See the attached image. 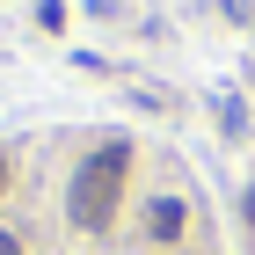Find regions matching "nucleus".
Segmentation results:
<instances>
[{"instance_id":"nucleus-3","label":"nucleus","mask_w":255,"mask_h":255,"mask_svg":"<svg viewBox=\"0 0 255 255\" xmlns=\"http://www.w3.org/2000/svg\"><path fill=\"white\" fill-rule=\"evenodd\" d=\"M0 255H22V241H15V234H0Z\"/></svg>"},{"instance_id":"nucleus-1","label":"nucleus","mask_w":255,"mask_h":255,"mask_svg":"<svg viewBox=\"0 0 255 255\" xmlns=\"http://www.w3.org/2000/svg\"><path fill=\"white\" fill-rule=\"evenodd\" d=\"M124 146H102V153L80 160L73 175V197H66V212H73V226H110V212H117V182H124Z\"/></svg>"},{"instance_id":"nucleus-4","label":"nucleus","mask_w":255,"mask_h":255,"mask_svg":"<svg viewBox=\"0 0 255 255\" xmlns=\"http://www.w3.org/2000/svg\"><path fill=\"white\" fill-rule=\"evenodd\" d=\"M0 190H7V160H0Z\"/></svg>"},{"instance_id":"nucleus-2","label":"nucleus","mask_w":255,"mask_h":255,"mask_svg":"<svg viewBox=\"0 0 255 255\" xmlns=\"http://www.w3.org/2000/svg\"><path fill=\"white\" fill-rule=\"evenodd\" d=\"M146 234H153V241H175V234H182V204H175V197H153V212H146Z\"/></svg>"}]
</instances>
